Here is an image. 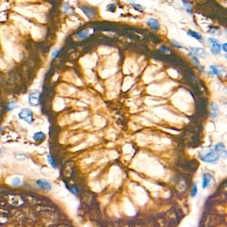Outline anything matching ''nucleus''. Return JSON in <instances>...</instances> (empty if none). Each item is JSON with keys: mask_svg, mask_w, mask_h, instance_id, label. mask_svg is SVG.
<instances>
[{"mask_svg": "<svg viewBox=\"0 0 227 227\" xmlns=\"http://www.w3.org/2000/svg\"><path fill=\"white\" fill-rule=\"evenodd\" d=\"M89 35V29H85L83 30V31H82L81 32H80V33H78L75 35V37L77 38V39H85V38H87L88 36Z\"/></svg>", "mask_w": 227, "mask_h": 227, "instance_id": "nucleus-14", "label": "nucleus"}, {"mask_svg": "<svg viewBox=\"0 0 227 227\" xmlns=\"http://www.w3.org/2000/svg\"><path fill=\"white\" fill-rule=\"evenodd\" d=\"M210 109H211V117L212 118H216L218 115V105L214 103H210Z\"/></svg>", "mask_w": 227, "mask_h": 227, "instance_id": "nucleus-13", "label": "nucleus"}, {"mask_svg": "<svg viewBox=\"0 0 227 227\" xmlns=\"http://www.w3.org/2000/svg\"><path fill=\"white\" fill-rule=\"evenodd\" d=\"M211 45V48H210V52L212 55H218L221 51V46L219 44V41L218 40L214 41L212 42L211 43H210Z\"/></svg>", "mask_w": 227, "mask_h": 227, "instance_id": "nucleus-10", "label": "nucleus"}, {"mask_svg": "<svg viewBox=\"0 0 227 227\" xmlns=\"http://www.w3.org/2000/svg\"><path fill=\"white\" fill-rule=\"evenodd\" d=\"M1 148L0 147V154H1Z\"/></svg>", "mask_w": 227, "mask_h": 227, "instance_id": "nucleus-30", "label": "nucleus"}, {"mask_svg": "<svg viewBox=\"0 0 227 227\" xmlns=\"http://www.w3.org/2000/svg\"><path fill=\"white\" fill-rule=\"evenodd\" d=\"M80 8H81L82 11L85 13V15L87 16L88 18H89V19L95 17V15H96L95 11L92 7H89V6H88V5H82Z\"/></svg>", "mask_w": 227, "mask_h": 227, "instance_id": "nucleus-6", "label": "nucleus"}, {"mask_svg": "<svg viewBox=\"0 0 227 227\" xmlns=\"http://www.w3.org/2000/svg\"><path fill=\"white\" fill-rule=\"evenodd\" d=\"M114 9H115V5L114 4H111L109 5V10L111 11H114Z\"/></svg>", "mask_w": 227, "mask_h": 227, "instance_id": "nucleus-28", "label": "nucleus"}, {"mask_svg": "<svg viewBox=\"0 0 227 227\" xmlns=\"http://www.w3.org/2000/svg\"><path fill=\"white\" fill-rule=\"evenodd\" d=\"M36 184L39 186V188H41V189L45 190V191L49 192L52 188V186L51 184H50V182L47 181V180L45 179H43V178L37 180V181H36Z\"/></svg>", "mask_w": 227, "mask_h": 227, "instance_id": "nucleus-5", "label": "nucleus"}, {"mask_svg": "<svg viewBox=\"0 0 227 227\" xmlns=\"http://www.w3.org/2000/svg\"><path fill=\"white\" fill-rule=\"evenodd\" d=\"M190 49L191 50V51L192 52V54H194V55L198 56L202 59H204L207 55L206 54V52L205 50H204L203 48L202 47H190Z\"/></svg>", "mask_w": 227, "mask_h": 227, "instance_id": "nucleus-8", "label": "nucleus"}, {"mask_svg": "<svg viewBox=\"0 0 227 227\" xmlns=\"http://www.w3.org/2000/svg\"><path fill=\"white\" fill-rule=\"evenodd\" d=\"M62 11L64 14L67 15H73L74 14V9L68 3H65L62 6Z\"/></svg>", "mask_w": 227, "mask_h": 227, "instance_id": "nucleus-12", "label": "nucleus"}, {"mask_svg": "<svg viewBox=\"0 0 227 227\" xmlns=\"http://www.w3.org/2000/svg\"><path fill=\"white\" fill-rule=\"evenodd\" d=\"M200 159L207 163H216L219 159V156L214 150H210L206 154H200Z\"/></svg>", "mask_w": 227, "mask_h": 227, "instance_id": "nucleus-2", "label": "nucleus"}, {"mask_svg": "<svg viewBox=\"0 0 227 227\" xmlns=\"http://www.w3.org/2000/svg\"><path fill=\"white\" fill-rule=\"evenodd\" d=\"M171 43L172 45H173L174 47H176L178 49H180V48H184L183 46H182L181 44L180 43H178L177 41H176L175 39H171Z\"/></svg>", "mask_w": 227, "mask_h": 227, "instance_id": "nucleus-24", "label": "nucleus"}, {"mask_svg": "<svg viewBox=\"0 0 227 227\" xmlns=\"http://www.w3.org/2000/svg\"><path fill=\"white\" fill-rule=\"evenodd\" d=\"M188 55L190 56V57L191 58V59L192 60V61L194 62V64H195V65L197 66L198 67H199V68L201 67V65H200V62H199V61H198V59H197V58H196V56H194L193 54L191 53L188 54Z\"/></svg>", "mask_w": 227, "mask_h": 227, "instance_id": "nucleus-18", "label": "nucleus"}, {"mask_svg": "<svg viewBox=\"0 0 227 227\" xmlns=\"http://www.w3.org/2000/svg\"><path fill=\"white\" fill-rule=\"evenodd\" d=\"M187 33L188 35L191 36L192 37H193V38H194V39H196L197 40H200L202 39V35H200V33H198V32H196V31H192V30H191V29H188Z\"/></svg>", "mask_w": 227, "mask_h": 227, "instance_id": "nucleus-15", "label": "nucleus"}, {"mask_svg": "<svg viewBox=\"0 0 227 227\" xmlns=\"http://www.w3.org/2000/svg\"><path fill=\"white\" fill-rule=\"evenodd\" d=\"M71 192L74 195H77L78 194V189L77 187L75 185H73L71 186Z\"/></svg>", "mask_w": 227, "mask_h": 227, "instance_id": "nucleus-26", "label": "nucleus"}, {"mask_svg": "<svg viewBox=\"0 0 227 227\" xmlns=\"http://www.w3.org/2000/svg\"><path fill=\"white\" fill-rule=\"evenodd\" d=\"M212 181L214 182L213 177L209 173H205L202 176V188H206L212 184Z\"/></svg>", "mask_w": 227, "mask_h": 227, "instance_id": "nucleus-9", "label": "nucleus"}, {"mask_svg": "<svg viewBox=\"0 0 227 227\" xmlns=\"http://www.w3.org/2000/svg\"><path fill=\"white\" fill-rule=\"evenodd\" d=\"M45 138H46L45 134L41 131L35 132L33 136V140L35 142H37V143H40V142H43V140L45 139Z\"/></svg>", "mask_w": 227, "mask_h": 227, "instance_id": "nucleus-11", "label": "nucleus"}, {"mask_svg": "<svg viewBox=\"0 0 227 227\" xmlns=\"http://www.w3.org/2000/svg\"><path fill=\"white\" fill-rule=\"evenodd\" d=\"M226 47H227V44H226V43L222 44V49L223 50V51H224V52H225V53H226V51H227Z\"/></svg>", "mask_w": 227, "mask_h": 227, "instance_id": "nucleus-29", "label": "nucleus"}, {"mask_svg": "<svg viewBox=\"0 0 227 227\" xmlns=\"http://www.w3.org/2000/svg\"><path fill=\"white\" fill-rule=\"evenodd\" d=\"M133 7L134 8V9L136 10H142V7L139 4H136V3H133Z\"/></svg>", "mask_w": 227, "mask_h": 227, "instance_id": "nucleus-27", "label": "nucleus"}, {"mask_svg": "<svg viewBox=\"0 0 227 227\" xmlns=\"http://www.w3.org/2000/svg\"><path fill=\"white\" fill-rule=\"evenodd\" d=\"M159 49L162 52V53H169V52H170L169 49H168V48L166 47H165V46H164V45L160 46V47H159Z\"/></svg>", "mask_w": 227, "mask_h": 227, "instance_id": "nucleus-25", "label": "nucleus"}, {"mask_svg": "<svg viewBox=\"0 0 227 227\" xmlns=\"http://www.w3.org/2000/svg\"><path fill=\"white\" fill-rule=\"evenodd\" d=\"M60 50H61V49H59V48H55V49H53V51L51 53V57L52 59H55L57 57L60 52Z\"/></svg>", "mask_w": 227, "mask_h": 227, "instance_id": "nucleus-21", "label": "nucleus"}, {"mask_svg": "<svg viewBox=\"0 0 227 227\" xmlns=\"http://www.w3.org/2000/svg\"><path fill=\"white\" fill-rule=\"evenodd\" d=\"M209 67H210V70L212 71V73H213L214 75H217V76H218V77H219L220 71H219V70L217 69V67H216V66L210 65Z\"/></svg>", "mask_w": 227, "mask_h": 227, "instance_id": "nucleus-23", "label": "nucleus"}, {"mask_svg": "<svg viewBox=\"0 0 227 227\" xmlns=\"http://www.w3.org/2000/svg\"><path fill=\"white\" fill-rule=\"evenodd\" d=\"M21 182V178L17 176V177L14 178L13 180H12V186H13V187H17V186L20 185Z\"/></svg>", "mask_w": 227, "mask_h": 227, "instance_id": "nucleus-19", "label": "nucleus"}, {"mask_svg": "<svg viewBox=\"0 0 227 227\" xmlns=\"http://www.w3.org/2000/svg\"><path fill=\"white\" fill-rule=\"evenodd\" d=\"M146 25L150 29L157 31L160 29L159 22L155 18H150L146 22Z\"/></svg>", "mask_w": 227, "mask_h": 227, "instance_id": "nucleus-7", "label": "nucleus"}, {"mask_svg": "<svg viewBox=\"0 0 227 227\" xmlns=\"http://www.w3.org/2000/svg\"><path fill=\"white\" fill-rule=\"evenodd\" d=\"M47 161L49 162V164H50V166H51L53 168H57V164H56V162L55 161V160H54V158L53 156L51 154H47Z\"/></svg>", "mask_w": 227, "mask_h": 227, "instance_id": "nucleus-16", "label": "nucleus"}, {"mask_svg": "<svg viewBox=\"0 0 227 227\" xmlns=\"http://www.w3.org/2000/svg\"><path fill=\"white\" fill-rule=\"evenodd\" d=\"M214 151L218 154L219 157L221 156L223 159H226V158L227 152L226 147L222 142H218V143L215 144V146H214Z\"/></svg>", "mask_w": 227, "mask_h": 227, "instance_id": "nucleus-4", "label": "nucleus"}, {"mask_svg": "<svg viewBox=\"0 0 227 227\" xmlns=\"http://www.w3.org/2000/svg\"><path fill=\"white\" fill-rule=\"evenodd\" d=\"M197 191H198L197 185H196V183H194L191 190V193H190V196H191L192 198L194 197V196L196 195V194H197Z\"/></svg>", "mask_w": 227, "mask_h": 227, "instance_id": "nucleus-22", "label": "nucleus"}, {"mask_svg": "<svg viewBox=\"0 0 227 227\" xmlns=\"http://www.w3.org/2000/svg\"><path fill=\"white\" fill-rule=\"evenodd\" d=\"M41 95V93L39 90H32L28 95V105L33 107H38L40 104Z\"/></svg>", "mask_w": 227, "mask_h": 227, "instance_id": "nucleus-1", "label": "nucleus"}, {"mask_svg": "<svg viewBox=\"0 0 227 227\" xmlns=\"http://www.w3.org/2000/svg\"><path fill=\"white\" fill-rule=\"evenodd\" d=\"M18 116L21 120L27 122V124H31L33 122V113L31 109L25 108L21 110L18 114Z\"/></svg>", "mask_w": 227, "mask_h": 227, "instance_id": "nucleus-3", "label": "nucleus"}, {"mask_svg": "<svg viewBox=\"0 0 227 227\" xmlns=\"http://www.w3.org/2000/svg\"><path fill=\"white\" fill-rule=\"evenodd\" d=\"M15 108H17V105L14 101H9L7 103V109L8 111H13Z\"/></svg>", "mask_w": 227, "mask_h": 227, "instance_id": "nucleus-17", "label": "nucleus"}, {"mask_svg": "<svg viewBox=\"0 0 227 227\" xmlns=\"http://www.w3.org/2000/svg\"><path fill=\"white\" fill-rule=\"evenodd\" d=\"M182 5H183L184 7L185 8L186 11L188 12V13H192V6L189 3H188V2H186V1H182Z\"/></svg>", "mask_w": 227, "mask_h": 227, "instance_id": "nucleus-20", "label": "nucleus"}]
</instances>
